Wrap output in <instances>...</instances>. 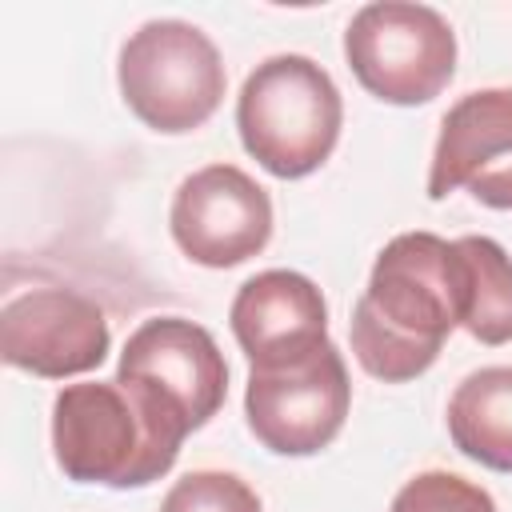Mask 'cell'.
I'll return each mask as SVG.
<instances>
[{
  "label": "cell",
  "instance_id": "cell-1",
  "mask_svg": "<svg viewBox=\"0 0 512 512\" xmlns=\"http://www.w3.org/2000/svg\"><path fill=\"white\" fill-rule=\"evenodd\" d=\"M452 328H460L456 244L436 232L392 236L348 320L356 364L384 384L416 380L436 364Z\"/></svg>",
  "mask_w": 512,
  "mask_h": 512
},
{
  "label": "cell",
  "instance_id": "cell-2",
  "mask_svg": "<svg viewBox=\"0 0 512 512\" xmlns=\"http://www.w3.org/2000/svg\"><path fill=\"white\" fill-rule=\"evenodd\" d=\"M188 432L168 396L120 372L64 384L52 400V456L76 484L144 488L176 464Z\"/></svg>",
  "mask_w": 512,
  "mask_h": 512
},
{
  "label": "cell",
  "instance_id": "cell-3",
  "mask_svg": "<svg viewBox=\"0 0 512 512\" xmlns=\"http://www.w3.org/2000/svg\"><path fill=\"white\" fill-rule=\"evenodd\" d=\"M344 128L336 80L300 52H280L256 64L236 96V132L244 152L280 180L316 172Z\"/></svg>",
  "mask_w": 512,
  "mask_h": 512
},
{
  "label": "cell",
  "instance_id": "cell-4",
  "mask_svg": "<svg viewBox=\"0 0 512 512\" xmlns=\"http://www.w3.org/2000/svg\"><path fill=\"white\" fill-rule=\"evenodd\" d=\"M116 80L132 116L160 136H184L208 124L228 88L216 44L188 20L140 24L120 48Z\"/></svg>",
  "mask_w": 512,
  "mask_h": 512
},
{
  "label": "cell",
  "instance_id": "cell-5",
  "mask_svg": "<svg viewBox=\"0 0 512 512\" xmlns=\"http://www.w3.org/2000/svg\"><path fill=\"white\" fill-rule=\"evenodd\" d=\"M344 60L364 92L396 108H416L448 88L456 72V32L428 4L376 0L348 20Z\"/></svg>",
  "mask_w": 512,
  "mask_h": 512
},
{
  "label": "cell",
  "instance_id": "cell-6",
  "mask_svg": "<svg viewBox=\"0 0 512 512\" xmlns=\"http://www.w3.org/2000/svg\"><path fill=\"white\" fill-rule=\"evenodd\" d=\"M352 408L344 356L332 340L300 360L252 368L244 388V416L252 436L276 456H312L328 448Z\"/></svg>",
  "mask_w": 512,
  "mask_h": 512
},
{
  "label": "cell",
  "instance_id": "cell-7",
  "mask_svg": "<svg viewBox=\"0 0 512 512\" xmlns=\"http://www.w3.org/2000/svg\"><path fill=\"white\" fill-rule=\"evenodd\" d=\"M168 228L192 264L236 268L272 240V200L244 168L208 164L180 180Z\"/></svg>",
  "mask_w": 512,
  "mask_h": 512
},
{
  "label": "cell",
  "instance_id": "cell-8",
  "mask_svg": "<svg viewBox=\"0 0 512 512\" xmlns=\"http://www.w3.org/2000/svg\"><path fill=\"white\" fill-rule=\"evenodd\" d=\"M108 348L112 332L100 304L72 288H32L0 312V356L20 372L44 380L80 376L100 368Z\"/></svg>",
  "mask_w": 512,
  "mask_h": 512
},
{
  "label": "cell",
  "instance_id": "cell-9",
  "mask_svg": "<svg viewBox=\"0 0 512 512\" xmlns=\"http://www.w3.org/2000/svg\"><path fill=\"white\" fill-rule=\"evenodd\" d=\"M468 188L480 204L512 212V88H476L444 120L428 168V200Z\"/></svg>",
  "mask_w": 512,
  "mask_h": 512
},
{
  "label": "cell",
  "instance_id": "cell-10",
  "mask_svg": "<svg viewBox=\"0 0 512 512\" xmlns=\"http://www.w3.org/2000/svg\"><path fill=\"white\" fill-rule=\"evenodd\" d=\"M120 376H132V380H144L148 388H156L160 396H168L188 428H204L224 396H228V364H224V352L216 348L212 332L184 320V316H152L144 320L124 352H120V364H116Z\"/></svg>",
  "mask_w": 512,
  "mask_h": 512
},
{
  "label": "cell",
  "instance_id": "cell-11",
  "mask_svg": "<svg viewBox=\"0 0 512 512\" xmlns=\"http://www.w3.org/2000/svg\"><path fill=\"white\" fill-rule=\"evenodd\" d=\"M228 324L252 368H276L328 340V304L304 272L268 268L240 284Z\"/></svg>",
  "mask_w": 512,
  "mask_h": 512
},
{
  "label": "cell",
  "instance_id": "cell-12",
  "mask_svg": "<svg viewBox=\"0 0 512 512\" xmlns=\"http://www.w3.org/2000/svg\"><path fill=\"white\" fill-rule=\"evenodd\" d=\"M448 436L468 460L512 472V364L468 372L448 396Z\"/></svg>",
  "mask_w": 512,
  "mask_h": 512
},
{
  "label": "cell",
  "instance_id": "cell-13",
  "mask_svg": "<svg viewBox=\"0 0 512 512\" xmlns=\"http://www.w3.org/2000/svg\"><path fill=\"white\" fill-rule=\"evenodd\" d=\"M460 328L480 344L512 340V256L492 236H460Z\"/></svg>",
  "mask_w": 512,
  "mask_h": 512
},
{
  "label": "cell",
  "instance_id": "cell-14",
  "mask_svg": "<svg viewBox=\"0 0 512 512\" xmlns=\"http://www.w3.org/2000/svg\"><path fill=\"white\" fill-rule=\"evenodd\" d=\"M160 512H264V508H260V496L236 472L200 468L180 476L168 488V496L160 500Z\"/></svg>",
  "mask_w": 512,
  "mask_h": 512
},
{
  "label": "cell",
  "instance_id": "cell-15",
  "mask_svg": "<svg viewBox=\"0 0 512 512\" xmlns=\"http://www.w3.org/2000/svg\"><path fill=\"white\" fill-rule=\"evenodd\" d=\"M388 512H496V500L480 484H472L456 472L432 468V472H416L392 496Z\"/></svg>",
  "mask_w": 512,
  "mask_h": 512
}]
</instances>
